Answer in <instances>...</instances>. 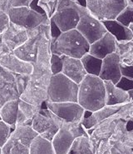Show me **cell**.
<instances>
[{"mask_svg":"<svg viewBox=\"0 0 133 154\" xmlns=\"http://www.w3.org/2000/svg\"><path fill=\"white\" fill-rule=\"evenodd\" d=\"M33 0H8V7L10 8L18 7H30Z\"/></svg>","mask_w":133,"mask_h":154,"instance_id":"33","label":"cell"},{"mask_svg":"<svg viewBox=\"0 0 133 154\" xmlns=\"http://www.w3.org/2000/svg\"><path fill=\"white\" fill-rule=\"evenodd\" d=\"M77 103L85 110L96 112L106 106L104 81L97 76L87 75L78 84Z\"/></svg>","mask_w":133,"mask_h":154,"instance_id":"1","label":"cell"},{"mask_svg":"<svg viewBox=\"0 0 133 154\" xmlns=\"http://www.w3.org/2000/svg\"><path fill=\"white\" fill-rule=\"evenodd\" d=\"M41 110V107L26 103L19 98L18 100V113L16 126L32 125L35 115Z\"/></svg>","mask_w":133,"mask_h":154,"instance_id":"20","label":"cell"},{"mask_svg":"<svg viewBox=\"0 0 133 154\" xmlns=\"http://www.w3.org/2000/svg\"><path fill=\"white\" fill-rule=\"evenodd\" d=\"M0 120H2V119H1V116H0Z\"/></svg>","mask_w":133,"mask_h":154,"instance_id":"42","label":"cell"},{"mask_svg":"<svg viewBox=\"0 0 133 154\" xmlns=\"http://www.w3.org/2000/svg\"><path fill=\"white\" fill-rule=\"evenodd\" d=\"M18 100H11L7 102L0 109V116L2 121L6 122L13 129L16 127L18 113Z\"/></svg>","mask_w":133,"mask_h":154,"instance_id":"21","label":"cell"},{"mask_svg":"<svg viewBox=\"0 0 133 154\" xmlns=\"http://www.w3.org/2000/svg\"><path fill=\"white\" fill-rule=\"evenodd\" d=\"M63 120L46 108H42L33 118L32 128L39 136L52 141L61 127Z\"/></svg>","mask_w":133,"mask_h":154,"instance_id":"9","label":"cell"},{"mask_svg":"<svg viewBox=\"0 0 133 154\" xmlns=\"http://www.w3.org/2000/svg\"><path fill=\"white\" fill-rule=\"evenodd\" d=\"M78 84L62 73L52 75L47 88V103H66L78 100Z\"/></svg>","mask_w":133,"mask_h":154,"instance_id":"3","label":"cell"},{"mask_svg":"<svg viewBox=\"0 0 133 154\" xmlns=\"http://www.w3.org/2000/svg\"><path fill=\"white\" fill-rule=\"evenodd\" d=\"M81 61L87 74L99 77L102 65V59L94 57L92 54L87 53L81 58Z\"/></svg>","mask_w":133,"mask_h":154,"instance_id":"26","label":"cell"},{"mask_svg":"<svg viewBox=\"0 0 133 154\" xmlns=\"http://www.w3.org/2000/svg\"><path fill=\"white\" fill-rule=\"evenodd\" d=\"M128 5L127 0H86V8L100 21L116 19Z\"/></svg>","mask_w":133,"mask_h":154,"instance_id":"8","label":"cell"},{"mask_svg":"<svg viewBox=\"0 0 133 154\" xmlns=\"http://www.w3.org/2000/svg\"><path fill=\"white\" fill-rule=\"evenodd\" d=\"M117 42L109 32H107L101 38L90 44L89 54L92 56L103 59L107 55L116 52Z\"/></svg>","mask_w":133,"mask_h":154,"instance_id":"15","label":"cell"},{"mask_svg":"<svg viewBox=\"0 0 133 154\" xmlns=\"http://www.w3.org/2000/svg\"><path fill=\"white\" fill-rule=\"evenodd\" d=\"M79 18L78 4L76 0H58L56 10L50 19L63 32L75 29Z\"/></svg>","mask_w":133,"mask_h":154,"instance_id":"4","label":"cell"},{"mask_svg":"<svg viewBox=\"0 0 133 154\" xmlns=\"http://www.w3.org/2000/svg\"><path fill=\"white\" fill-rule=\"evenodd\" d=\"M116 86L126 92L131 91L133 90V79L122 76L119 80V82L116 84Z\"/></svg>","mask_w":133,"mask_h":154,"instance_id":"31","label":"cell"},{"mask_svg":"<svg viewBox=\"0 0 133 154\" xmlns=\"http://www.w3.org/2000/svg\"><path fill=\"white\" fill-rule=\"evenodd\" d=\"M127 2H128V4H131L133 6V0H127Z\"/></svg>","mask_w":133,"mask_h":154,"instance_id":"38","label":"cell"},{"mask_svg":"<svg viewBox=\"0 0 133 154\" xmlns=\"http://www.w3.org/2000/svg\"><path fill=\"white\" fill-rule=\"evenodd\" d=\"M46 106L53 114L67 122H81L85 109L78 103H47Z\"/></svg>","mask_w":133,"mask_h":154,"instance_id":"10","label":"cell"},{"mask_svg":"<svg viewBox=\"0 0 133 154\" xmlns=\"http://www.w3.org/2000/svg\"><path fill=\"white\" fill-rule=\"evenodd\" d=\"M101 23L107 29V32L115 38L117 43L130 42L133 39L132 31L117 20H104L101 21Z\"/></svg>","mask_w":133,"mask_h":154,"instance_id":"19","label":"cell"},{"mask_svg":"<svg viewBox=\"0 0 133 154\" xmlns=\"http://www.w3.org/2000/svg\"><path fill=\"white\" fill-rule=\"evenodd\" d=\"M50 33L51 38L52 39H56L57 38L61 35L62 31L59 29L58 26L54 23V22H53L50 19Z\"/></svg>","mask_w":133,"mask_h":154,"instance_id":"35","label":"cell"},{"mask_svg":"<svg viewBox=\"0 0 133 154\" xmlns=\"http://www.w3.org/2000/svg\"><path fill=\"white\" fill-rule=\"evenodd\" d=\"M122 108L119 105H115V106H105L104 108H101L98 111L93 112L92 116L95 118L97 123L102 121L105 118H108L109 116H111L113 113H115L116 112L118 111L120 108Z\"/></svg>","mask_w":133,"mask_h":154,"instance_id":"27","label":"cell"},{"mask_svg":"<svg viewBox=\"0 0 133 154\" xmlns=\"http://www.w3.org/2000/svg\"><path fill=\"white\" fill-rule=\"evenodd\" d=\"M50 68L53 75L61 73L62 71V59L61 56L52 54L50 59Z\"/></svg>","mask_w":133,"mask_h":154,"instance_id":"30","label":"cell"},{"mask_svg":"<svg viewBox=\"0 0 133 154\" xmlns=\"http://www.w3.org/2000/svg\"><path fill=\"white\" fill-rule=\"evenodd\" d=\"M29 147L10 135L7 143L2 147V154H29Z\"/></svg>","mask_w":133,"mask_h":154,"instance_id":"25","label":"cell"},{"mask_svg":"<svg viewBox=\"0 0 133 154\" xmlns=\"http://www.w3.org/2000/svg\"><path fill=\"white\" fill-rule=\"evenodd\" d=\"M29 154H56L52 141L37 137L29 147Z\"/></svg>","mask_w":133,"mask_h":154,"instance_id":"23","label":"cell"},{"mask_svg":"<svg viewBox=\"0 0 133 154\" xmlns=\"http://www.w3.org/2000/svg\"><path fill=\"white\" fill-rule=\"evenodd\" d=\"M89 48L90 43L76 29L62 32L56 39H51V53L58 56L81 59L89 53Z\"/></svg>","mask_w":133,"mask_h":154,"instance_id":"2","label":"cell"},{"mask_svg":"<svg viewBox=\"0 0 133 154\" xmlns=\"http://www.w3.org/2000/svg\"><path fill=\"white\" fill-rule=\"evenodd\" d=\"M11 136L30 146L34 138L38 136V134L33 130L31 125H24L16 126L11 133Z\"/></svg>","mask_w":133,"mask_h":154,"instance_id":"24","label":"cell"},{"mask_svg":"<svg viewBox=\"0 0 133 154\" xmlns=\"http://www.w3.org/2000/svg\"><path fill=\"white\" fill-rule=\"evenodd\" d=\"M14 129L4 121L0 120V147H4V145L10 137V135Z\"/></svg>","mask_w":133,"mask_h":154,"instance_id":"29","label":"cell"},{"mask_svg":"<svg viewBox=\"0 0 133 154\" xmlns=\"http://www.w3.org/2000/svg\"><path fill=\"white\" fill-rule=\"evenodd\" d=\"M89 135L81 122H62L58 132L52 140L56 154H68L76 138Z\"/></svg>","mask_w":133,"mask_h":154,"instance_id":"5","label":"cell"},{"mask_svg":"<svg viewBox=\"0 0 133 154\" xmlns=\"http://www.w3.org/2000/svg\"><path fill=\"white\" fill-rule=\"evenodd\" d=\"M10 23V19L7 12L0 10V34H2L8 28Z\"/></svg>","mask_w":133,"mask_h":154,"instance_id":"32","label":"cell"},{"mask_svg":"<svg viewBox=\"0 0 133 154\" xmlns=\"http://www.w3.org/2000/svg\"><path fill=\"white\" fill-rule=\"evenodd\" d=\"M44 26L45 25H41L38 29L29 31V39L22 46L14 51V54L18 58L32 64L35 63Z\"/></svg>","mask_w":133,"mask_h":154,"instance_id":"11","label":"cell"},{"mask_svg":"<svg viewBox=\"0 0 133 154\" xmlns=\"http://www.w3.org/2000/svg\"><path fill=\"white\" fill-rule=\"evenodd\" d=\"M128 28H129V29H131V31H132V32H133V23H131V24H130V26L128 27Z\"/></svg>","mask_w":133,"mask_h":154,"instance_id":"37","label":"cell"},{"mask_svg":"<svg viewBox=\"0 0 133 154\" xmlns=\"http://www.w3.org/2000/svg\"><path fill=\"white\" fill-rule=\"evenodd\" d=\"M0 154H2V147H0Z\"/></svg>","mask_w":133,"mask_h":154,"instance_id":"41","label":"cell"},{"mask_svg":"<svg viewBox=\"0 0 133 154\" xmlns=\"http://www.w3.org/2000/svg\"><path fill=\"white\" fill-rule=\"evenodd\" d=\"M103 154H109V152H108V151H106Z\"/></svg>","mask_w":133,"mask_h":154,"instance_id":"40","label":"cell"},{"mask_svg":"<svg viewBox=\"0 0 133 154\" xmlns=\"http://www.w3.org/2000/svg\"><path fill=\"white\" fill-rule=\"evenodd\" d=\"M3 42V33L2 34H0V43Z\"/></svg>","mask_w":133,"mask_h":154,"instance_id":"39","label":"cell"},{"mask_svg":"<svg viewBox=\"0 0 133 154\" xmlns=\"http://www.w3.org/2000/svg\"><path fill=\"white\" fill-rule=\"evenodd\" d=\"M0 66L15 74L30 76L32 72V63L21 60L14 52H8L0 57Z\"/></svg>","mask_w":133,"mask_h":154,"instance_id":"14","label":"cell"},{"mask_svg":"<svg viewBox=\"0 0 133 154\" xmlns=\"http://www.w3.org/2000/svg\"><path fill=\"white\" fill-rule=\"evenodd\" d=\"M80 18L76 29L92 44L107 32L103 23L91 14L86 7L78 4Z\"/></svg>","mask_w":133,"mask_h":154,"instance_id":"7","label":"cell"},{"mask_svg":"<svg viewBox=\"0 0 133 154\" xmlns=\"http://www.w3.org/2000/svg\"><path fill=\"white\" fill-rule=\"evenodd\" d=\"M116 20L122 23L123 25L129 27L131 23H133V6L128 4L124 9H123L120 14L117 16Z\"/></svg>","mask_w":133,"mask_h":154,"instance_id":"28","label":"cell"},{"mask_svg":"<svg viewBox=\"0 0 133 154\" xmlns=\"http://www.w3.org/2000/svg\"><path fill=\"white\" fill-rule=\"evenodd\" d=\"M121 72H122V75L124 77L133 79V65L121 63Z\"/></svg>","mask_w":133,"mask_h":154,"instance_id":"34","label":"cell"},{"mask_svg":"<svg viewBox=\"0 0 133 154\" xmlns=\"http://www.w3.org/2000/svg\"><path fill=\"white\" fill-rule=\"evenodd\" d=\"M8 14L11 23L28 31L38 29L41 25H48V17L30 7L10 8Z\"/></svg>","mask_w":133,"mask_h":154,"instance_id":"6","label":"cell"},{"mask_svg":"<svg viewBox=\"0 0 133 154\" xmlns=\"http://www.w3.org/2000/svg\"><path fill=\"white\" fill-rule=\"evenodd\" d=\"M29 31L13 23L3 32V41L11 52L22 46L29 39Z\"/></svg>","mask_w":133,"mask_h":154,"instance_id":"16","label":"cell"},{"mask_svg":"<svg viewBox=\"0 0 133 154\" xmlns=\"http://www.w3.org/2000/svg\"><path fill=\"white\" fill-rule=\"evenodd\" d=\"M62 59V73L79 84L87 75L81 59L75 57L61 56Z\"/></svg>","mask_w":133,"mask_h":154,"instance_id":"17","label":"cell"},{"mask_svg":"<svg viewBox=\"0 0 133 154\" xmlns=\"http://www.w3.org/2000/svg\"><path fill=\"white\" fill-rule=\"evenodd\" d=\"M122 77L121 72V61L117 52L107 55L102 59L99 78L103 81H111L116 84Z\"/></svg>","mask_w":133,"mask_h":154,"instance_id":"13","label":"cell"},{"mask_svg":"<svg viewBox=\"0 0 133 154\" xmlns=\"http://www.w3.org/2000/svg\"><path fill=\"white\" fill-rule=\"evenodd\" d=\"M19 97L16 74L0 66V109L7 102L19 99Z\"/></svg>","mask_w":133,"mask_h":154,"instance_id":"12","label":"cell"},{"mask_svg":"<svg viewBox=\"0 0 133 154\" xmlns=\"http://www.w3.org/2000/svg\"><path fill=\"white\" fill-rule=\"evenodd\" d=\"M68 154H95L89 135H83L76 138Z\"/></svg>","mask_w":133,"mask_h":154,"instance_id":"22","label":"cell"},{"mask_svg":"<svg viewBox=\"0 0 133 154\" xmlns=\"http://www.w3.org/2000/svg\"><path fill=\"white\" fill-rule=\"evenodd\" d=\"M76 2L83 7H86V0H76Z\"/></svg>","mask_w":133,"mask_h":154,"instance_id":"36","label":"cell"},{"mask_svg":"<svg viewBox=\"0 0 133 154\" xmlns=\"http://www.w3.org/2000/svg\"><path fill=\"white\" fill-rule=\"evenodd\" d=\"M106 88V106H115L128 103L131 100L129 93L119 88L111 81H104Z\"/></svg>","mask_w":133,"mask_h":154,"instance_id":"18","label":"cell"}]
</instances>
